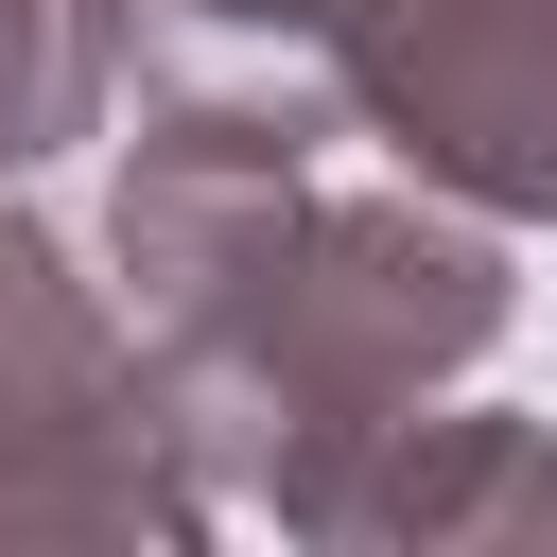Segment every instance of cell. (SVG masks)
<instances>
[{"mask_svg": "<svg viewBox=\"0 0 557 557\" xmlns=\"http://www.w3.org/2000/svg\"><path fill=\"white\" fill-rule=\"evenodd\" d=\"M104 418H157V348L0 174V453L17 435H104Z\"/></svg>", "mask_w": 557, "mask_h": 557, "instance_id": "obj_2", "label": "cell"}, {"mask_svg": "<svg viewBox=\"0 0 557 557\" xmlns=\"http://www.w3.org/2000/svg\"><path fill=\"white\" fill-rule=\"evenodd\" d=\"M209 470L174 453V418H104V435H17L0 453V540H209Z\"/></svg>", "mask_w": 557, "mask_h": 557, "instance_id": "obj_3", "label": "cell"}, {"mask_svg": "<svg viewBox=\"0 0 557 557\" xmlns=\"http://www.w3.org/2000/svg\"><path fill=\"white\" fill-rule=\"evenodd\" d=\"M470 540H557V418H522L505 435V487H487V522Z\"/></svg>", "mask_w": 557, "mask_h": 557, "instance_id": "obj_5", "label": "cell"}, {"mask_svg": "<svg viewBox=\"0 0 557 557\" xmlns=\"http://www.w3.org/2000/svg\"><path fill=\"white\" fill-rule=\"evenodd\" d=\"M122 35H139V0H0V174L122 122Z\"/></svg>", "mask_w": 557, "mask_h": 557, "instance_id": "obj_4", "label": "cell"}, {"mask_svg": "<svg viewBox=\"0 0 557 557\" xmlns=\"http://www.w3.org/2000/svg\"><path fill=\"white\" fill-rule=\"evenodd\" d=\"M348 139L487 226H557V0H313Z\"/></svg>", "mask_w": 557, "mask_h": 557, "instance_id": "obj_1", "label": "cell"}]
</instances>
